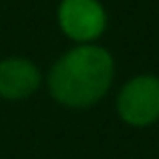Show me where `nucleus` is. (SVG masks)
<instances>
[{"label":"nucleus","mask_w":159,"mask_h":159,"mask_svg":"<svg viewBox=\"0 0 159 159\" xmlns=\"http://www.w3.org/2000/svg\"><path fill=\"white\" fill-rule=\"evenodd\" d=\"M112 77L111 52L99 45L83 43L54 62L49 73V90L60 105L84 109L107 94Z\"/></svg>","instance_id":"f257e3e1"},{"label":"nucleus","mask_w":159,"mask_h":159,"mask_svg":"<svg viewBox=\"0 0 159 159\" xmlns=\"http://www.w3.org/2000/svg\"><path fill=\"white\" fill-rule=\"evenodd\" d=\"M116 109L120 118L135 127H146L159 120V77L139 75L124 84Z\"/></svg>","instance_id":"f03ea898"},{"label":"nucleus","mask_w":159,"mask_h":159,"mask_svg":"<svg viewBox=\"0 0 159 159\" xmlns=\"http://www.w3.org/2000/svg\"><path fill=\"white\" fill-rule=\"evenodd\" d=\"M58 25L69 39L83 45L105 32L107 13L98 0H62L58 6Z\"/></svg>","instance_id":"7ed1b4c3"},{"label":"nucleus","mask_w":159,"mask_h":159,"mask_svg":"<svg viewBox=\"0 0 159 159\" xmlns=\"http://www.w3.org/2000/svg\"><path fill=\"white\" fill-rule=\"evenodd\" d=\"M41 84V71L34 62L23 56L0 60V98L8 101H23L30 98Z\"/></svg>","instance_id":"20e7f679"}]
</instances>
